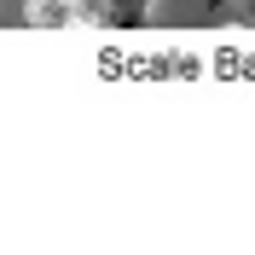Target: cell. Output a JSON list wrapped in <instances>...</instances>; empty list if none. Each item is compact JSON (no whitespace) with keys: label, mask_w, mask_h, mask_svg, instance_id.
Listing matches in <instances>:
<instances>
[{"label":"cell","mask_w":255,"mask_h":255,"mask_svg":"<svg viewBox=\"0 0 255 255\" xmlns=\"http://www.w3.org/2000/svg\"><path fill=\"white\" fill-rule=\"evenodd\" d=\"M87 6L81 0H23V23L29 29H47V35H58V29H76V23H87Z\"/></svg>","instance_id":"cell-1"},{"label":"cell","mask_w":255,"mask_h":255,"mask_svg":"<svg viewBox=\"0 0 255 255\" xmlns=\"http://www.w3.org/2000/svg\"><path fill=\"white\" fill-rule=\"evenodd\" d=\"M157 0H105V29H145Z\"/></svg>","instance_id":"cell-2"}]
</instances>
